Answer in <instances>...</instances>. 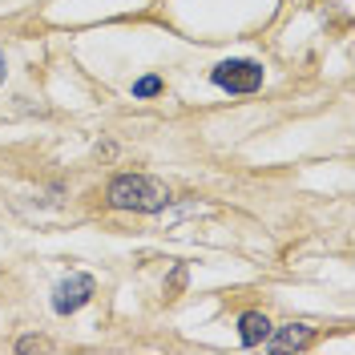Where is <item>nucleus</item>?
Returning a JSON list of instances; mask_svg holds the SVG:
<instances>
[{"label": "nucleus", "instance_id": "1", "mask_svg": "<svg viewBox=\"0 0 355 355\" xmlns=\"http://www.w3.org/2000/svg\"><path fill=\"white\" fill-rule=\"evenodd\" d=\"M105 198H110V206L133 210V214H157V210H166L174 202L170 186L150 174H117L110 182V190H105Z\"/></svg>", "mask_w": 355, "mask_h": 355}, {"label": "nucleus", "instance_id": "2", "mask_svg": "<svg viewBox=\"0 0 355 355\" xmlns=\"http://www.w3.org/2000/svg\"><path fill=\"white\" fill-rule=\"evenodd\" d=\"M210 81L218 89H226V93H254L263 85V65L259 61H222L210 73Z\"/></svg>", "mask_w": 355, "mask_h": 355}, {"label": "nucleus", "instance_id": "3", "mask_svg": "<svg viewBox=\"0 0 355 355\" xmlns=\"http://www.w3.org/2000/svg\"><path fill=\"white\" fill-rule=\"evenodd\" d=\"M93 291H97V283H93V275H69V279H61L57 283V291H53V311L57 315H73V311H81L93 299Z\"/></svg>", "mask_w": 355, "mask_h": 355}, {"label": "nucleus", "instance_id": "4", "mask_svg": "<svg viewBox=\"0 0 355 355\" xmlns=\"http://www.w3.org/2000/svg\"><path fill=\"white\" fill-rule=\"evenodd\" d=\"M266 339H270V347H275V352H303V347H311L315 331H311L307 323H287V327L270 331Z\"/></svg>", "mask_w": 355, "mask_h": 355}, {"label": "nucleus", "instance_id": "5", "mask_svg": "<svg viewBox=\"0 0 355 355\" xmlns=\"http://www.w3.org/2000/svg\"><path fill=\"white\" fill-rule=\"evenodd\" d=\"M266 335H270V319H266L263 311H246L243 319H239V339H243V347H259Z\"/></svg>", "mask_w": 355, "mask_h": 355}, {"label": "nucleus", "instance_id": "6", "mask_svg": "<svg viewBox=\"0 0 355 355\" xmlns=\"http://www.w3.org/2000/svg\"><path fill=\"white\" fill-rule=\"evenodd\" d=\"M157 93H162V77H141L133 85V97H157Z\"/></svg>", "mask_w": 355, "mask_h": 355}, {"label": "nucleus", "instance_id": "7", "mask_svg": "<svg viewBox=\"0 0 355 355\" xmlns=\"http://www.w3.org/2000/svg\"><path fill=\"white\" fill-rule=\"evenodd\" d=\"M49 347H53V343H49V339H41V335H28V339H21V343H17V352H49Z\"/></svg>", "mask_w": 355, "mask_h": 355}, {"label": "nucleus", "instance_id": "8", "mask_svg": "<svg viewBox=\"0 0 355 355\" xmlns=\"http://www.w3.org/2000/svg\"><path fill=\"white\" fill-rule=\"evenodd\" d=\"M182 283H186V263L174 266V275H170V283H166V295H178V291H182Z\"/></svg>", "mask_w": 355, "mask_h": 355}, {"label": "nucleus", "instance_id": "9", "mask_svg": "<svg viewBox=\"0 0 355 355\" xmlns=\"http://www.w3.org/2000/svg\"><path fill=\"white\" fill-rule=\"evenodd\" d=\"M4 73H8V61H4V53H0V85H4Z\"/></svg>", "mask_w": 355, "mask_h": 355}]
</instances>
